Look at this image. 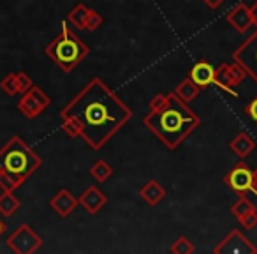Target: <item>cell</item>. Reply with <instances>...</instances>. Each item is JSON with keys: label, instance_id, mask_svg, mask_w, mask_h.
Returning a JSON list of instances; mask_svg holds the SVG:
<instances>
[{"label": "cell", "instance_id": "28", "mask_svg": "<svg viewBox=\"0 0 257 254\" xmlns=\"http://www.w3.org/2000/svg\"><path fill=\"white\" fill-rule=\"evenodd\" d=\"M250 15H252V22H253V25L257 27V2L252 6V8H250Z\"/></svg>", "mask_w": 257, "mask_h": 254}, {"label": "cell", "instance_id": "24", "mask_svg": "<svg viewBox=\"0 0 257 254\" xmlns=\"http://www.w3.org/2000/svg\"><path fill=\"white\" fill-rule=\"evenodd\" d=\"M194 250L196 249H194L192 242H190L189 238H185V236H180L171 247V252H175V254H192Z\"/></svg>", "mask_w": 257, "mask_h": 254}, {"label": "cell", "instance_id": "14", "mask_svg": "<svg viewBox=\"0 0 257 254\" xmlns=\"http://www.w3.org/2000/svg\"><path fill=\"white\" fill-rule=\"evenodd\" d=\"M106 201H107L106 194L100 193L95 186L88 187V189H86L85 193L78 198V203L83 205V208H85V210L88 212V214H92V215H95L97 212H99L100 208L106 205Z\"/></svg>", "mask_w": 257, "mask_h": 254}, {"label": "cell", "instance_id": "2", "mask_svg": "<svg viewBox=\"0 0 257 254\" xmlns=\"http://www.w3.org/2000/svg\"><path fill=\"white\" fill-rule=\"evenodd\" d=\"M145 124L152 133L164 141L166 147L176 148L199 124L197 115L183 103L175 92L166 94L161 106L150 110L145 118Z\"/></svg>", "mask_w": 257, "mask_h": 254}, {"label": "cell", "instance_id": "11", "mask_svg": "<svg viewBox=\"0 0 257 254\" xmlns=\"http://www.w3.org/2000/svg\"><path fill=\"white\" fill-rule=\"evenodd\" d=\"M32 79L27 72H9L2 81H0V89L4 90L9 97H15L18 94H25L27 90L32 87Z\"/></svg>", "mask_w": 257, "mask_h": 254}, {"label": "cell", "instance_id": "3", "mask_svg": "<svg viewBox=\"0 0 257 254\" xmlns=\"http://www.w3.org/2000/svg\"><path fill=\"white\" fill-rule=\"evenodd\" d=\"M88 46L72 32L67 23H62V30L53 41L46 46L44 53L62 69L69 72L88 55Z\"/></svg>", "mask_w": 257, "mask_h": 254}, {"label": "cell", "instance_id": "1", "mask_svg": "<svg viewBox=\"0 0 257 254\" xmlns=\"http://www.w3.org/2000/svg\"><path fill=\"white\" fill-rule=\"evenodd\" d=\"M131 118V110L95 78L60 111L62 129L69 136H81L99 150Z\"/></svg>", "mask_w": 257, "mask_h": 254}, {"label": "cell", "instance_id": "17", "mask_svg": "<svg viewBox=\"0 0 257 254\" xmlns=\"http://www.w3.org/2000/svg\"><path fill=\"white\" fill-rule=\"evenodd\" d=\"M253 148H255V141L246 133H239L238 136L229 143V150L234 152L238 157H246L248 154H252Z\"/></svg>", "mask_w": 257, "mask_h": 254}, {"label": "cell", "instance_id": "22", "mask_svg": "<svg viewBox=\"0 0 257 254\" xmlns=\"http://www.w3.org/2000/svg\"><path fill=\"white\" fill-rule=\"evenodd\" d=\"M90 175H92L97 182H104V180H107L111 175H113V168H111L106 161L99 159V161L93 162L92 168H90Z\"/></svg>", "mask_w": 257, "mask_h": 254}, {"label": "cell", "instance_id": "9", "mask_svg": "<svg viewBox=\"0 0 257 254\" xmlns=\"http://www.w3.org/2000/svg\"><path fill=\"white\" fill-rule=\"evenodd\" d=\"M217 254H253L257 252L255 247L250 243L248 238L241 235L239 231H232L215 247Z\"/></svg>", "mask_w": 257, "mask_h": 254}, {"label": "cell", "instance_id": "6", "mask_svg": "<svg viewBox=\"0 0 257 254\" xmlns=\"http://www.w3.org/2000/svg\"><path fill=\"white\" fill-rule=\"evenodd\" d=\"M48 106H50V97L36 85H32L25 94H22V97H20V101H18L20 113L27 118L39 117Z\"/></svg>", "mask_w": 257, "mask_h": 254}, {"label": "cell", "instance_id": "23", "mask_svg": "<svg viewBox=\"0 0 257 254\" xmlns=\"http://www.w3.org/2000/svg\"><path fill=\"white\" fill-rule=\"evenodd\" d=\"M253 210H255V205H253L252 201H250L248 198L245 196V194H241V196H239L238 200H236V203L231 207V212L238 219H241L243 215L250 214V212H253Z\"/></svg>", "mask_w": 257, "mask_h": 254}, {"label": "cell", "instance_id": "25", "mask_svg": "<svg viewBox=\"0 0 257 254\" xmlns=\"http://www.w3.org/2000/svg\"><path fill=\"white\" fill-rule=\"evenodd\" d=\"M239 222H241V226L245 229H253L257 226V210L250 212V214L243 215L241 219H239Z\"/></svg>", "mask_w": 257, "mask_h": 254}, {"label": "cell", "instance_id": "13", "mask_svg": "<svg viewBox=\"0 0 257 254\" xmlns=\"http://www.w3.org/2000/svg\"><path fill=\"white\" fill-rule=\"evenodd\" d=\"M50 207L53 208L60 217H69V215L74 212V208L78 207V200H76L67 189H62L51 198Z\"/></svg>", "mask_w": 257, "mask_h": 254}, {"label": "cell", "instance_id": "10", "mask_svg": "<svg viewBox=\"0 0 257 254\" xmlns=\"http://www.w3.org/2000/svg\"><path fill=\"white\" fill-rule=\"evenodd\" d=\"M252 170H248L245 164H238L231 170V172L225 175V184L227 187H231L232 191H236L238 194H245L252 191L253 193V187H252Z\"/></svg>", "mask_w": 257, "mask_h": 254}, {"label": "cell", "instance_id": "8", "mask_svg": "<svg viewBox=\"0 0 257 254\" xmlns=\"http://www.w3.org/2000/svg\"><path fill=\"white\" fill-rule=\"evenodd\" d=\"M234 60L257 81V32L234 51Z\"/></svg>", "mask_w": 257, "mask_h": 254}, {"label": "cell", "instance_id": "4", "mask_svg": "<svg viewBox=\"0 0 257 254\" xmlns=\"http://www.w3.org/2000/svg\"><path fill=\"white\" fill-rule=\"evenodd\" d=\"M41 164V157L20 136H13L0 148V170L23 177L25 180L37 172Z\"/></svg>", "mask_w": 257, "mask_h": 254}, {"label": "cell", "instance_id": "20", "mask_svg": "<svg viewBox=\"0 0 257 254\" xmlns=\"http://www.w3.org/2000/svg\"><path fill=\"white\" fill-rule=\"evenodd\" d=\"M90 13H92V9H88V8H86V6L81 2V4H78L74 9H72L71 13H69L67 20L72 23V25L76 27V29H85L86 20H88Z\"/></svg>", "mask_w": 257, "mask_h": 254}, {"label": "cell", "instance_id": "27", "mask_svg": "<svg viewBox=\"0 0 257 254\" xmlns=\"http://www.w3.org/2000/svg\"><path fill=\"white\" fill-rule=\"evenodd\" d=\"M246 113H248L250 118L257 124V97L253 101H250V104L246 106Z\"/></svg>", "mask_w": 257, "mask_h": 254}, {"label": "cell", "instance_id": "16", "mask_svg": "<svg viewBox=\"0 0 257 254\" xmlns=\"http://www.w3.org/2000/svg\"><path fill=\"white\" fill-rule=\"evenodd\" d=\"M140 196L143 198L145 203L148 205H157L161 200H164L166 196V189L157 182V180H150L147 182L140 191Z\"/></svg>", "mask_w": 257, "mask_h": 254}, {"label": "cell", "instance_id": "21", "mask_svg": "<svg viewBox=\"0 0 257 254\" xmlns=\"http://www.w3.org/2000/svg\"><path fill=\"white\" fill-rule=\"evenodd\" d=\"M25 182L23 177L18 175H13L9 172H4V170H0V189L2 191H9V193H15L22 184Z\"/></svg>", "mask_w": 257, "mask_h": 254}, {"label": "cell", "instance_id": "15", "mask_svg": "<svg viewBox=\"0 0 257 254\" xmlns=\"http://www.w3.org/2000/svg\"><path fill=\"white\" fill-rule=\"evenodd\" d=\"M189 78L196 83L199 89H206V87L213 85L215 81V67L206 60H199L190 71Z\"/></svg>", "mask_w": 257, "mask_h": 254}, {"label": "cell", "instance_id": "26", "mask_svg": "<svg viewBox=\"0 0 257 254\" xmlns=\"http://www.w3.org/2000/svg\"><path fill=\"white\" fill-rule=\"evenodd\" d=\"M102 23V18H100L99 13L92 11L88 16V20H86V25H85V30H97V27Z\"/></svg>", "mask_w": 257, "mask_h": 254}, {"label": "cell", "instance_id": "12", "mask_svg": "<svg viewBox=\"0 0 257 254\" xmlns=\"http://www.w3.org/2000/svg\"><path fill=\"white\" fill-rule=\"evenodd\" d=\"M227 23L239 34H245L250 27L253 25L252 15H250V8L245 4H238L227 13Z\"/></svg>", "mask_w": 257, "mask_h": 254}, {"label": "cell", "instance_id": "7", "mask_svg": "<svg viewBox=\"0 0 257 254\" xmlns=\"http://www.w3.org/2000/svg\"><path fill=\"white\" fill-rule=\"evenodd\" d=\"M246 71L241 67V65L236 62V64H222L218 69H215V81L213 85L220 87L222 90L229 92L231 96L238 97V92H236L232 87H236L238 83L243 81Z\"/></svg>", "mask_w": 257, "mask_h": 254}, {"label": "cell", "instance_id": "31", "mask_svg": "<svg viewBox=\"0 0 257 254\" xmlns=\"http://www.w3.org/2000/svg\"><path fill=\"white\" fill-rule=\"evenodd\" d=\"M6 231V224H4V221H2V219H0V235H2V233Z\"/></svg>", "mask_w": 257, "mask_h": 254}, {"label": "cell", "instance_id": "5", "mask_svg": "<svg viewBox=\"0 0 257 254\" xmlns=\"http://www.w3.org/2000/svg\"><path fill=\"white\" fill-rule=\"evenodd\" d=\"M41 245H43V238L29 224H22L8 238V247L16 254H32Z\"/></svg>", "mask_w": 257, "mask_h": 254}, {"label": "cell", "instance_id": "18", "mask_svg": "<svg viewBox=\"0 0 257 254\" xmlns=\"http://www.w3.org/2000/svg\"><path fill=\"white\" fill-rule=\"evenodd\" d=\"M20 207H22V203H20V200L15 196V193L4 191V193L0 194V214L4 215V217L13 215Z\"/></svg>", "mask_w": 257, "mask_h": 254}, {"label": "cell", "instance_id": "30", "mask_svg": "<svg viewBox=\"0 0 257 254\" xmlns=\"http://www.w3.org/2000/svg\"><path fill=\"white\" fill-rule=\"evenodd\" d=\"M252 175H253V180H252V187H253V193L257 194V170H253V172H252Z\"/></svg>", "mask_w": 257, "mask_h": 254}, {"label": "cell", "instance_id": "29", "mask_svg": "<svg viewBox=\"0 0 257 254\" xmlns=\"http://www.w3.org/2000/svg\"><path fill=\"white\" fill-rule=\"evenodd\" d=\"M204 2H206L208 6H210V8H218V6L222 4V2H224V0H204Z\"/></svg>", "mask_w": 257, "mask_h": 254}, {"label": "cell", "instance_id": "19", "mask_svg": "<svg viewBox=\"0 0 257 254\" xmlns=\"http://www.w3.org/2000/svg\"><path fill=\"white\" fill-rule=\"evenodd\" d=\"M199 87L196 85V83L192 81L190 78L183 79L182 83L178 85V89H176V96L180 97V99L183 101V103H190V101H194L197 97V94H199Z\"/></svg>", "mask_w": 257, "mask_h": 254}]
</instances>
